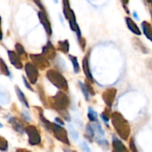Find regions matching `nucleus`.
I'll list each match as a JSON object with an SVG mask.
<instances>
[{
	"mask_svg": "<svg viewBox=\"0 0 152 152\" xmlns=\"http://www.w3.org/2000/svg\"><path fill=\"white\" fill-rule=\"evenodd\" d=\"M38 16H39V19H40V23L43 25V28H45V31H46V34L50 37V36L52 35V27H51L50 22H49L46 13H45L44 12L40 11L38 13Z\"/></svg>",
	"mask_w": 152,
	"mask_h": 152,
	"instance_id": "11",
	"label": "nucleus"
},
{
	"mask_svg": "<svg viewBox=\"0 0 152 152\" xmlns=\"http://www.w3.org/2000/svg\"><path fill=\"white\" fill-rule=\"evenodd\" d=\"M42 53L47 59H55V57L56 56V50L52 43L50 42V41L48 42L47 44L43 47Z\"/></svg>",
	"mask_w": 152,
	"mask_h": 152,
	"instance_id": "10",
	"label": "nucleus"
},
{
	"mask_svg": "<svg viewBox=\"0 0 152 152\" xmlns=\"http://www.w3.org/2000/svg\"><path fill=\"white\" fill-rule=\"evenodd\" d=\"M58 48L61 52L64 53H67L69 50V44L68 40H63V41H59L58 42Z\"/></svg>",
	"mask_w": 152,
	"mask_h": 152,
	"instance_id": "20",
	"label": "nucleus"
},
{
	"mask_svg": "<svg viewBox=\"0 0 152 152\" xmlns=\"http://www.w3.org/2000/svg\"><path fill=\"white\" fill-rule=\"evenodd\" d=\"M47 79L58 88L61 90H68V84L63 76L55 70H49L46 73Z\"/></svg>",
	"mask_w": 152,
	"mask_h": 152,
	"instance_id": "4",
	"label": "nucleus"
},
{
	"mask_svg": "<svg viewBox=\"0 0 152 152\" xmlns=\"http://www.w3.org/2000/svg\"><path fill=\"white\" fill-rule=\"evenodd\" d=\"M15 49H16V54L19 56V57L20 58V59L21 58H22L23 59H27L28 55H27L26 52L24 50V48L22 45L19 44V43H16V44L15 45Z\"/></svg>",
	"mask_w": 152,
	"mask_h": 152,
	"instance_id": "19",
	"label": "nucleus"
},
{
	"mask_svg": "<svg viewBox=\"0 0 152 152\" xmlns=\"http://www.w3.org/2000/svg\"><path fill=\"white\" fill-rule=\"evenodd\" d=\"M30 58L33 65L41 70H44L50 65L48 59L43 54H31Z\"/></svg>",
	"mask_w": 152,
	"mask_h": 152,
	"instance_id": "7",
	"label": "nucleus"
},
{
	"mask_svg": "<svg viewBox=\"0 0 152 152\" xmlns=\"http://www.w3.org/2000/svg\"><path fill=\"white\" fill-rule=\"evenodd\" d=\"M100 116H101V119H102L103 121L104 122V123H105V124L107 125V126H108L109 115H108V114H107V110H106V111H104V112H103V114H101Z\"/></svg>",
	"mask_w": 152,
	"mask_h": 152,
	"instance_id": "31",
	"label": "nucleus"
},
{
	"mask_svg": "<svg viewBox=\"0 0 152 152\" xmlns=\"http://www.w3.org/2000/svg\"><path fill=\"white\" fill-rule=\"evenodd\" d=\"M55 122H56L57 123H58L59 126H63L64 125V122L61 119L58 118V117H56V118H55Z\"/></svg>",
	"mask_w": 152,
	"mask_h": 152,
	"instance_id": "37",
	"label": "nucleus"
},
{
	"mask_svg": "<svg viewBox=\"0 0 152 152\" xmlns=\"http://www.w3.org/2000/svg\"><path fill=\"white\" fill-rule=\"evenodd\" d=\"M49 99H51L49 102L51 103L52 108L56 109L58 112L65 111L69 105V99L63 91H58L55 96L49 98Z\"/></svg>",
	"mask_w": 152,
	"mask_h": 152,
	"instance_id": "3",
	"label": "nucleus"
},
{
	"mask_svg": "<svg viewBox=\"0 0 152 152\" xmlns=\"http://www.w3.org/2000/svg\"><path fill=\"white\" fill-rule=\"evenodd\" d=\"M28 136V142L31 145H37L41 142V137L37 128L34 126H28L25 129Z\"/></svg>",
	"mask_w": 152,
	"mask_h": 152,
	"instance_id": "6",
	"label": "nucleus"
},
{
	"mask_svg": "<svg viewBox=\"0 0 152 152\" xmlns=\"http://www.w3.org/2000/svg\"><path fill=\"white\" fill-rule=\"evenodd\" d=\"M1 17H0V40L2 39V31H1Z\"/></svg>",
	"mask_w": 152,
	"mask_h": 152,
	"instance_id": "39",
	"label": "nucleus"
},
{
	"mask_svg": "<svg viewBox=\"0 0 152 152\" xmlns=\"http://www.w3.org/2000/svg\"><path fill=\"white\" fill-rule=\"evenodd\" d=\"M149 3H151V5H152V1H149Z\"/></svg>",
	"mask_w": 152,
	"mask_h": 152,
	"instance_id": "43",
	"label": "nucleus"
},
{
	"mask_svg": "<svg viewBox=\"0 0 152 152\" xmlns=\"http://www.w3.org/2000/svg\"><path fill=\"white\" fill-rule=\"evenodd\" d=\"M51 132L53 133L54 136H55V137L56 138L57 140L61 141L63 143L66 144V145H69L70 143L68 139V136H67V132L63 128L61 127L59 125L52 123V130H51Z\"/></svg>",
	"mask_w": 152,
	"mask_h": 152,
	"instance_id": "5",
	"label": "nucleus"
},
{
	"mask_svg": "<svg viewBox=\"0 0 152 152\" xmlns=\"http://www.w3.org/2000/svg\"><path fill=\"white\" fill-rule=\"evenodd\" d=\"M129 146H130V149H131V151L132 152H138L137 151V147H136L135 143H134V140L133 138L132 139H131V140H130Z\"/></svg>",
	"mask_w": 152,
	"mask_h": 152,
	"instance_id": "32",
	"label": "nucleus"
},
{
	"mask_svg": "<svg viewBox=\"0 0 152 152\" xmlns=\"http://www.w3.org/2000/svg\"><path fill=\"white\" fill-rule=\"evenodd\" d=\"M69 132H70V135L72 136V138L74 140H77L78 139V134L77 132H76L75 129L72 127V126H69Z\"/></svg>",
	"mask_w": 152,
	"mask_h": 152,
	"instance_id": "29",
	"label": "nucleus"
},
{
	"mask_svg": "<svg viewBox=\"0 0 152 152\" xmlns=\"http://www.w3.org/2000/svg\"><path fill=\"white\" fill-rule=\"evenodd\" d=\"M94 131L92 129V126L90 124H87L86 126V132H85V137L90 142H92L94 139Z\"/></svg>",
	"mask_w": 152,
	"mask_h": 152,
	"instance_id": "21",
	"label": "nucleus"
},
{
	"mask_svg": "<svg viewBox=\"0 0 152 152\" xmlns=\"http://www.w3.org/2000/svg\"><path fill=\"white\" fill-rule=\"evenodd\" d=\"M9 123L12 126L13 129L16 131V132L19 133L20 134H23L25 133V128H24L23 124L19 119L16 117H10L8 120Z\"/></svg>",
	"mask_w": 152,
	"mask_h": 152,
	"instance_id": "13",
	"label": "nucleus"
},
{
	"mask_svg": "<svg viewBox=\"0 0 152 152\" xmlns=\"http://www.w3.org/2000/svg\"><path fill=\"white\" fill-rule=\"evenodd\" d=\"M113 146L116 152H129L128 148L116 136H113Z\"/></svg>",
	"mask_w": 152,
	"mask_h": 152,
	"instance_id": "14",
	"label": "nucleus"
},
{
	"mask_svg": "<svg viewBox=\"0 0 152 152\" xmlns=\"http://www.w3.org/2000/svg\"><path fill=\"white\" fill-rule=\"evenodd\" d=\"M8 148V144L7 141L4 138L0 137V151H6Z\"/></svg>",
	"mask_w": 152,
	"mask_h": 152,
	"instance_id": "28",
	"label": "nucleus"
},
{
	"mask_svg": "<svg viewBox=\"0 0 152 152\" xmlns=\"http://www.w3.org/2000/svg\"><path fill=\"white\" fill-rule=\"evenodd\" d=\"M95 142H97V144H98V145H100V146L102 148V149L105 150V151H107L109 148V143H108V141L106 140L105 139H104V137H96V138H95Z\"/></svg>",
	"mask_w": 152,
	"mask_h": 152,
	"instance_id": "22",
	"label": "nucleus"
},
{
	"mask_svg": "<svg viewBox=\"0 0 152 152\" xmlns=\"http://www.w3.org/2000/svg\"><path fill=\"white\" fill-rule=\"evenodd\" d=\"M116 92H117V91H116V88H108L104 91V93H103V99H104L105 104L109 108L112 107L113 101H114L115 97H116Z\"/></svg>",
	"mask_w": 152,
	"mask_h": 152,
	"instance_id": "9",
	"label": "nucleus"
},
{
	"mask_svg": "<svg viewBox=\"0 0 152 152\" xmlns=\"http://www.w3.org/2000/svg\"><path fill=\"white\" fill-rule=\"evenodd\" d=\"M0 72L1 74L6 76V77H10V73L9 71L8 68L1 58H0Z\"/></svg>",
	"mask_w": 152,
	"mask_h": 152,
	"instance_id": "24",
	"label": "nucleus"
},
{
	"mask_svg": "<svg viewBox=\"0 0 152 152\" xmlns=\"http://www.w3.org/2000/svg\"><path fill=\"white\" fill-rule=\"evenodd\" d=\"M16 152H31V151H28V150L27 149H24V148H18V149L16 151Z\"/></svg>",
	"mask_w": 152,
	"mask_h": 152,
	"instance_id": "38",
	"label": "nucleus"
},
{
	"mask_svg": "<svg viewBox=\"0 0 152 152\" xmlns=\"http://www.w3.org/2000/svg\"><path fill=\"white\" fill-rule=\"evenodd\" d=\"M22 80H23L24 84H25V87H26L27 88L29 89L30 91H34V90H33V88H31V86H30V84H29V83H28V82L27 81V80H26V79H25V77H22Z\"/></svg>",
	"mask_w": 152,
	"mask_h": 152,
	"instance_id": "35",
	"label": "nucleus"
},
{
	"mask_svg": "<svg viewBox=\"0 0 152 152\" xmlns=\"http://www.w3.org/2000/svg\"><path fill=\"white\" fill-rule=\"evenodd\" d=\"M112 123L119 136L124 140H127L130 136L131 128L125 117L119 112H113L111 114Z\"/></svg>",
	"mask_w": 152,
	"mask_h": 152,
	"instance_id": "1",
	"label": "nucleus"
},
{
	"mask_svg": "<svg viewBox=\"0 0 152 152\" xmlns=\"http://www.w3.org/2000/svg\"><path fill=\"white\" fill-rule=\"evenodd\" d=\"M34 3H36V4H37V5H38V7H40V11H42V12H45V8H44V7H43V4H41V2H40V1H34Z\"/></svg>",
	"mask_w": 152,
	"mask_h": 152,
	"instance_id": "36",
	"label": "nucleus"
},
{
	"mask_svg": "<svg viewBox=\"0 0 152 152\" xmlns=\"http://www.w3.org/2000/svg\"><path fill=\"white\" fill-rule=\"evenodd\" d=\"M142 28L143 33L146 36V37L152 42V27L151 24L144 21L142 22Z\"/></svg>",
	"mask_w": 152,
	"mask_h": 152,
	"instance_id": "16",
	"label": "nucleus"
},
{
	"mask_svg": "<svg viewBox=\"0 0 152 152\" xmlns=\"http://www.w3.org/2000/svg\"><path fill=\"white\" fill-rule=\"evenodd\" d=\"M113 152H116V151H113Z\"/></svg>",
	"mask_w": 152,
	"mask_h": 152,
	"instance_id": "44",
	"label": "nucleus"
},
{
	"mask_svg": "<svg viewBox=\"0 0 152 152\" xmlns=\"http://www.w3.org/2000/svg\"><path fill=\"white\" fill-rule=\"evenodd\" d=\"M21 115H22V118H23L25 121H27V122L31 121V117H30L29 114H28L27 111H22V114H21Z\"/></svg>",
	"mask_w": 152,
	"mask_h": 152,
	"instance_id": "33",
	"label": "nucleus"
},
{
	"mask_svg": "<svg viewBox=\"0 0 152 152\" xmlns=\"http://www.w3.org/2000/svg\"><path fill=\"white\" fill-rule=\"evenodd\" d=\"M126 23L128 25V28L131 32L134 33L136 35H141V32L137 25H136L135 22L132 20L130 17H126Z\"/></svg>",
	"mask_w": 152,
	"mask_h": 152,
	"instance_id": "17",
	"label": "nucleus"
},
{
	"mask_svg": "<svg viewBox=\"0 0 152 152\" xmlns=\"http://www.w3.org/2000/svg\"><path fill=\"white\" fill-rule=\"evenodd\" d=\"M82 65H83L82 66H83V72H84V74L86 75V78L90 80V81H93L92 74H91V71L89 66V54H86L84 56V58L83 59V62H82Z\"/></svg>",
	"mask_w": 152,
	"mask_h": 152,
	"instance_id": "15",
	"label": "nucleus"
},
{
	"mask_svg": "<svg viewBox=\"0 0 152 152\" xmlns=\"http://www.w3.org/2000/svg\"><path fill=\"white\" fill-rule=\"evenodd\" d=\"M134 17H135V18H137V19H139V18H138V16H137V13H136V12H134Z\"/></svg>",
	"mask_w": 152,
	"mask_h": 152,
	"instance_id": "40",
	"label": "nucleus"
},
{
	"mask_svg": "<svg viewBox=\"0 0 152 152\" xmlns=\"http://www.w3.org/2000/svg\"><path fill=\"white\" fill-rule=\"evenodd\" d=\"M15 91H16V95H17L18 98H19V101H20V102H22V103L23 104L26 108H29V104H28V102L27 101L23 92L20 90V88H19L18 86H15Z\"/></svg>",
	"mask_w": 152,
	"mask_h": 152,
	"instance_id": "18",
	"label": "nucleus"
},
{
	"mask_svg": "<svg viewBox=\"0 0 152 152\" xmlns=\"http://www.w3.org/2000/svg\"><path fill=\"white\" fill-rule=\"evenodd\" d=\"M69 58L70 61L72 62L73 65V69H74L75 74H78L80 72V66H79L78 62H77V59L76 56H72V55H69Z\"/></svg>",
	"mask_w": 152,
	"mask_h": 152,
	"instance_id": "25",
	"label": "nucleus"
},
{
	"mask_svg": "<svg viewBox=\"0 0 152 152\" xmlns=\"http://www.w3.org/2000/svg\"><path fill=\"white\" fill-rule=\"evenodd\" d=\"M92 126V129L94 131V133H96L97 137H104V132L102 129L101 126L98 124V123H93V124H90Z\"/></svg>",
	"mask_w": 152,
	"mask_h": 152,
	"instance_id": "23",
	"label": "nucleus"
},
{
	"mask_svg": "<svg viewBox=\"0 0 152 152\" xmlns=\"http://www.w3.org/2000/svg\"><path fill=\"white\" fill-rule=\"evenodd\" d=\"M85 86H86V88H87V91L88 92H89V95H91V96H94V95L95 94V91H94V89L93 88H92V85L90 84V83L86 81V84H85Z\"/></svg>",
	"mask_w": 152,
	"mask_h": 152,
	"instance_id": "30",
	"label": "nucleus"
},
{
	"mask_svg": "<svg viewBox=\"0 0 152 152\" xmlns=\"http://www.w3.org/2000/svg\"><path fill=\"white\" fill-rule=\"evenodd\" d=\"M1 127H2V125H1V123H0V128H1Z\"/></svg>",
	"mask_w": 152,
	"mask_h": 152,
	"instance_id": "42",
	"label": "nucleus"
},
{
	"mask_svg": "<svg viewBox=\"0 0 152 152\" xmlns=\"http://www.w3.org/2000/svg\"><path fill=\"white\" fill-rule=\"evenodd\" d=\"M78 83H79V86H80V89H81V91L83 92V95H84L85 99H86V101H89V92H88L86 86H85V84H83V83H81L80 81H79Z\"/></svg>",
	"mask_w": 152,
	"mask_h": 152,
	"instance_id": "27",
	"label": "nucleus"
},
{
	"mask_svg": "<svg viewBox=\"0 0 152 152\" xmlns=\"http://www.w3.org/2000/svg\"><path fill=\"white\" fill-rule=\"evenodd\" d=\"M81 145L82 149H83L85 152H91L90 148H89V147L88 146V145L86 144V142H82L81 145Z\"/></svg>",
	"mask_w": 152,
	"mask_h": 152,
	"instance_id": "34",
	"label": "nucleus"
},
{
	"mask_svg": "<svg viewBox=\"0 0 152 152\" xmlns=\"http://www.w3.org/2000/svg\"><path fill=\"white\" fill-rule=\"evenodd\" d=\"M7 54H8L9 59L10 62L13 66L17 69H22V63L21 62V59L19 57L16 53H15L13 50H8L7 51Z\"/></svg>",
	"mask_w": 152,
	"mask_h": 152,
	"instance_id": "12",
	"label": "nucleus"
},
{
	"mask_svg": "<svg viewBox=\"0 0 152 152\" xmlns=\"http://www.w3.org/2000/svg\"><path fill=\"white\" fill-rule=\"evenodd\" d=\"M65 152H75L74 151H67V150H65Z\"/></svg>",
	"mask_w": 152,
	"mask_h": 152,
	"instance_id": "41",
	"label": "nucleus"
},
{
	"mask_svg": "<svg viewBox=\"0 0 152 152\" xmlns=\"http://www.w3.org/2000/svg\"><path fill=\"white\" fill-rule=\"evenodd\" d=\"M63 14L65 16L66 19L69 21V27L74 32L76 33L77 34V39H78L79 44H80L81 49L84 50L85 47V42L81 37V33H80V28H79L78 25H77V22H76L75 16L73 12V10L70 8L69 7V2L68 1H63Z\"/></svg>",
	"mask_w": 152,
	"mask_h": 152,
	"instance_id": "2",
	"label": "nucleus"
},
{
	"mask_svg": "<svg viewBox=\"0 0 152 152\" xmlns=\"http://www.w3.org/2000/svg\"><path fill=\"white\" fill-rule=\"evenodd\" d=\"M25 68L29 82L31 84H35L39 77V71L37 68L34 66L31 62H27L25 64Z\"/></svg>",
	"mask_w": 152,
	"mask_h": 152,
	"instance_id": "8",
	"label": "nucleus"
},
{
	"mask_svg": "<svg viewBox=\"0 0 152 152\" xmlns=\"http://www.w3.org/2000/svg\"><path fill=\"white\" fill-rule=\"evenodd\" d=\"M87 117L91 122H93V123H97V122H98L96 112H95L91 107H89V108H88Z\"/></svg>",
	"mask_w": 152,
	"mask_h": 152,
	"instance_id": "26",
	"label": "nucleus"
}]
</instances>
